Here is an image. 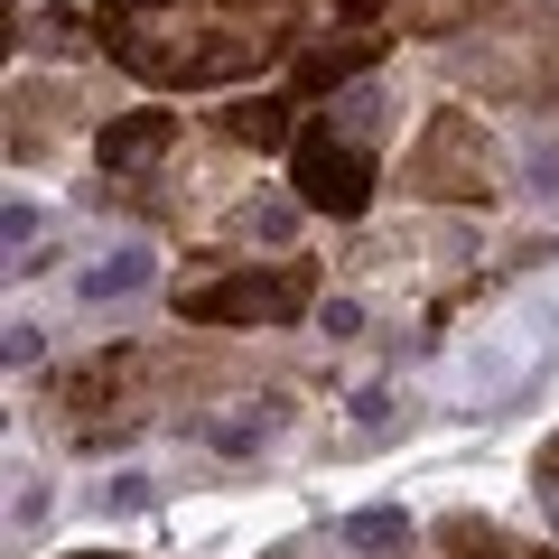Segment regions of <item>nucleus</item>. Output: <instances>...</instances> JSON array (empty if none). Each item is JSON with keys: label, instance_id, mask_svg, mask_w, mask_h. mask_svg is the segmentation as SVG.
Here are the masks:
<instances>
[{"label": "nucleus", "instance_id": "obj_1", "mask_svg": "<svg viewBox=\"0 0 559 559\" xmlns=\"http://www.w3.org/2000/svg\"><path fill=\"white\" fill-rule=\"evenodd\" d=\"M318 0H94V47L140 84H242L299 57Z\"/></svg>", "mask_w": 559, "mask_h": 559}, {"label": "nucleus", "instance_id": "obj_2", "mask_svg": "<svg viewBox=\"0 0 559 559\" xmlns=\"http://www.w3.org/2000/svg\"><path fill=\"white\" fill-rule=\"evenodd\" d=\"M382 140H392V94H336V112H308L289 140V187H299L308 215L355 224L382 187Z\"/></svg>", "mask_w": 559, "mask_h": 559}, {"label": "nucleus", "instance_id": "obj_3", "mask_svg": "<svg viewBox=\"0 0 559 559\" xmlns=\"http://www.w3.org/2000/svg\"><path fill=\"white\" fill-rule=\"evenodd\" d=\"M318 299V261H242L224 280H178V318L187 326H289L299 308Z\"/></svg>", "mask_w": 559, "mask_h": 559}, {"label": "nucleus", "instance_id": "obj_4", "mask_svg": "<svg viewBox=\"0 0 559 559\" xmlns=\"http://www.w3.org/2000/svg\"><path fill=\"white\" fill-rule=\"evenodd\" d=\"M401 197L419 205H485L495 197V140H485L476 112H429L419 121V140L401 150Z\"/></svg>", "mask_w": 559, "mask_h": 559}, {"label": "nucleus", "instance_id": "obj_5", "mask_svg": "<svg viewBox=\"0 0 559 559\" xmlns=\"http://www.w3.org/2000/svg\"><path fill=\"white\" fill-rule=\"evenodd\" d=\"M392 57V28H326V38H308L299 57H289V94H345L355 75H373V66Z\"/></svg>", "mask_w": 559, "mask_h": 559}, {"label": "nucleus", "instance_id": "obj_6", "mask_svg": "<svg viewBox=\"0 0 559 559\" xmlns=\"http://www.w3.org/2000/svg\"><path fill=\"white\" fill-rule=\"evenodd\" d=\"M495 0H336L345 28H392V38H457Z\"/></svg>", "mask_w": 559, "mask_h": 559}, {"label": "nucleus", "instance_id": "obj_7", "mask_svg": "<svg viewBox=\"0 0 559 559\" xmlns=\"http://www.w3.org/2000/svg\"><path fill=\"white\" fill-rule=\"evenodd\" d=\"M205 131L224 140V150H289L299 140V94H234V103H215L205 112Z\"/></svg>", "mask_w": 559, "mask_h": 559}, {"label": "nucleus", "instance_id": "obj_8", "mask_svg": "<svg viewBox=\"0 0 559 559\" xmlns=\"http://www.w3.org/2000/svg\"><path fill=\"white\" fill-rule=\"evenodd\" d=\"M439 550H448V559H532L522 540H503L495 522H476V513H448V522H439Z\"/></svg>", "mask_w": 559, "mask_h": 559}, {"label": "nucleus", "instance_id": "obj_9", "mask_svg": "<svg viewBox=\"0 0 559 559\" xmlns=\"http://www.w3.org/2000/svg\"><path fill=\"white\" fill-rule=\"evenodd\" d=\"M336 540H345V550H373V559H411V522H401V513H355Z\"/></svg>", "mask_w": 559, "mask_h": 559}, {"label": "nucleus", "instance_id": "obj_10", "mask_svg": "<svg viewBox=\"0 0 559 559\" xmlns=\"http://www.w3.org/2000/svg\"><path fill=\"white\" fill-rule=\"evenodd\" d=\"M75 559H121V550H75Z\"/></svg>", "mask_w": 559, "mask_h": 559}, {"label": "nucleus", "instance_id": "obj_11", "mask_svg": "<svg viewBox=\"0 0 559 559\" xmlns=\"http://www.w3.org/2000/svg\"><path fill=\"white\" fill-rule=\"evenodd\" d=\"M532 559H559V550H532Z\"/></svg>", "mask_w": 559, "mask_h": 559}, {"label": "nucleus", "instance_id": "obj_12", "mask_svg": "<svg viewBox=\"0 0 559 559\" xmlns=\"http://www.w3.org/2000/svg\"><path fill=\"white\" fill-rule=\"evenodd\" d=\"M550 10H559V0H550Z\"/></svg>", "mask_w": 559, "mask_h": 559}]
</instances>
